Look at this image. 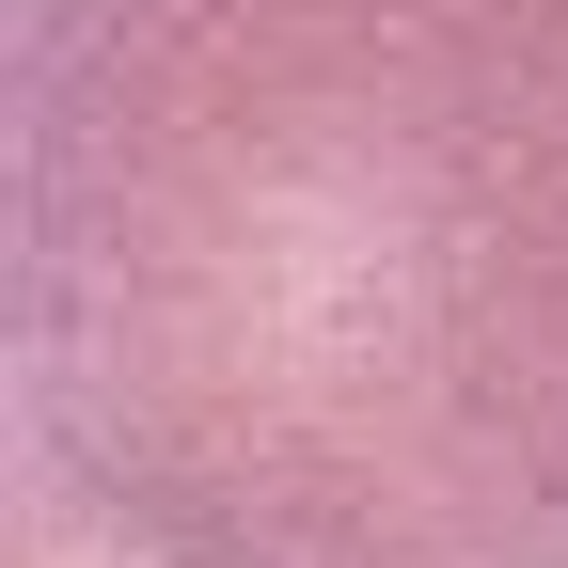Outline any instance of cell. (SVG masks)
<instances>
[{
    "label": "cell",
    "instance_id": "cell-2",
    "mask_svg": "<svg viewBox=\"0 0 568 568\" xmlns=\"http://www.w3.org/2000/svg\"><path fill=\"white\" fill-rule=\"evenodd\" d=\"M0 568H17V552H0Z\"/></svg>",
    "mask_w": 568,
    "mask_h": 568
},
{
    "label": "cell",
    "instance_id": "cell-1",
    "mask_svg": "<svg viewBox=\"0 0 568 568\" xmlns=\"http://www.w3.org/2000/svg\"><path fill=\"white\" fill-rule=\"evenodd\" d=\"M0 552L568 568V0H0Z\"/></svg>",
    "mask_w": 568,
    "mask_h": 568
}]
</instances>
